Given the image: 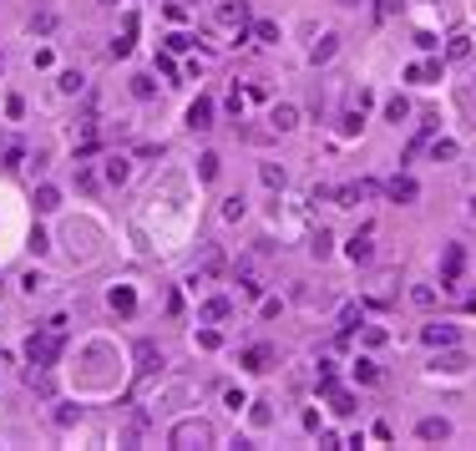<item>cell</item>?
<instances>
[{
  "mask_svg": "<svg viewBox=\"0 0 476 451\" xmlns=\"http://www.w3.org/2000/svg\"><path fill=\"white\" fill-rule=\"evenodd\" d=\"M466 51H471V46H466V36H451V46H446V56H456V61H461V56H466Z\"/></svg>",
  "mask_w": 476,
  "mask_h": 451,
  "instance_id": "f1b7e54d",
  "label": "cell"
},
{
  "mask_svg": "<svg viewBox=\"0 0 476 451\" xmlns=\"http://www.w3.org/2000/svg\"><path fill=\"white\" fill-rule=\"evenodd\" d=\"M329 406L340 411V416H350V411H355V395H345V391H329Z\"/></svg>",
  "mask_w": 476,
  "mask_h": 451,
  "instance_id": "ffe728a7",
  "label": "cell"
},
{
  "mask_svg": "<svg viewBox=\"0 0 476 451\" xmlns=\"http://www.w3.org/2000/svg\"><path fill=\"white\" fill-rule=\"evenodd\" d=\"M188 127H192V132H208V127H213V101L208 97H198L188 107Z\"/></svg>",
  "mask_w": 476,
  "mask_h": 451,
  "instance_id": "5b68a950",
  "label": "cell"
},
{
  "mask_svg": "<svg viewBox=\"0 0 476 451\" xmlns=\"http://www.w3.org/2000/svg\"><path fill=\"white\" fill-rule=\"evenodd\" d=\"M421 340H426L431 350H446V345H456V325H426Z\"/></svg>",
  "mask_w": 476,
  "mask_h": 451,
  "instance_id": "52a82bcc",
  "label": "cell"
},
{
  "mask_svg": "<svg viewBox=\"0 0 476 451\" xmlns=\"http://www.w3.org/2000/svg\"><path fill=\"white\" fill-rule=\"evenodd\" d=\"M253 36H259V41H279V25L274 21H259V25H253Z\"/></svg>",
  "mask_w": 476,
  "mask_h": 451,
  "instance_id": "d4e9b609",
  "label": "cell"
},
{
  "mask_svg": "<svg viewBox=\"0 0 476 451\" xmlns=\"http://www.w3.org/2000/svg\"><path fill=\"white\" fill-rule=\"evenodd\" d=\"M329 234H325V228H319V234H314V243H310V249H314V259H329Z\"/></svg>",
  "mask_w": 476,
  "mask_h": 451,
  "instance_id": "603a6c76",
  "label": "cell"
},
{
  "mask_svg": "<svg viewBox=\"0 0 476 451\" xmlns=\"http://www.w3.org/2000/svg\"><path fill=\"white\" fill-rule=\"evenodd\" d=\"M461 264H466V254H461L456 243H446V254H441V284H446V289L461 279Z\"/></svg>",
  "mask_w": 476,
  "mask_h": 451,
  "instance_id": "3957f363",
  "label": "cell"
},
{
  "mask_svg": "<svg viewBox=\"0 0 476 451\" xmlns=\"http://www.w3.org/2000/svg\"><path fill=\"white\" fill-rule=\"evenodd\" d=\"M385 193H390L395 203H416V198H421V183H416V178H405V173H395Z\"/></svg>",
  "mask_w": 476,
  "mask_h": 451,
  "instance_id": "277c9868",
  "label": "cell"
},
{
  "mask_svg": "<svg viewBox=\"0 0 476 451\" xmlns=\"http://www.w3.org/2000/svg\"><path fill=\"white\" fill-rule=\"evenodd\" d=\"M416 436H421V441H446V436H451V421H446V416H426L416 426Z\"/></svg>",
  "mask_w": 476,
  "mask_h": 451,
  "instance_id": "8992f818",
  "label": "cell"
},
{
  "mask_svg": "<svg viewBox=\"0 0 476 451\" xmlns=\"http://www.w3.org/2000/svg\"><path fill=\"white\" fill-rule=\"evenodd\" d=\"M61 325H66V319H51V334H31V340H25V360H31L36 370L56 365V355H61Z\"/></svg>",
  "mask_w": 476,
  "mask_h": 451,
  "instance_id": "6da1fadb",
  "label": "cell"
},
{
  "mask_svg": "<svg viewBox=\"0 0 476 451\" xmlns=\"http://www.w3.org/2000/svg\"><path fill=\"white\" fill-rule=\"evenodd\" d=\"M243 365H249V370H268V365H274V350H268V345H253V350H243Z\"/></svg>",
  "mask_w": 476,
  "mask_h": 451,
  "instance_id": "8fae6325",
  "label": "cell"
},
{
  "mask_svg": "<svg viewBox=\"0 0 476 451\" xmlns=\"http://www.w3.org/2000/svg\"><path fill=\"white\" fill-rule=\"evenodd\" d=\"M101 5H122V0H101Z\"/></svg>",
  "mask_w": 476,
  "mask_h": 451,
  "instance_id": "d6a6232c",
  "label": "cell"
},
{
  "mask_svg": "<svg viewBox=\"0 0 476 451\" xmlns=\"http://www.w3.org/2000/svg\"><path fill=\"white\" fill-rule=\"evenodd\" d=\"M268 122H274V132H289V127H299V112H294V107H274Z\"/></svg>",
  "mask_w": 476,
  "mask_h": 451,
  "instance_id": "4fadbf2b",
  "label": "cell"
},
{
  "mask_svg": "<svg viewBox=\"0 0 476 451\" xmlns=\"http://www.w3.org/2000/svg\"><path fill=\"white\" fill-rule=\"evenodd\" d=\"M192 46V36H183V31H177V36H167V51H188Z\"/></svg>",
  "mask_w": 476,
  "mask_h": 451,
  "instance_id": "1f68e13d",
  "label": "cell"
},
{
  "mask_svg": "<svg viewBox=\"0 0 476 451\" xmlns=\"http://www.w3.org/2000/svg\"><path fill=\"white\" fill-rule=\"evenodd\" d=\"M410 300H416L421 309H431V304H436V289H431V284H416V289H410Z\"/></svg>",
  "mask_w": 476,
  "mask_h": 451,
  "instance_id": "7402d4cb",
  "label": "cell"
},
{
  "mask_svg": "<svg viewBox=\"0 0 476 451\" xmlns=\"http://www.w3.org/2000/svg\"><path fill=\"white\" fill-rule=\"evenodd\" d=\"M158 365H162L158 345H147V340H142V345H137V370H142V376H147V370H158Z\"/></svg>",
  "mask_w": 476,
  "mask_h": 451,
  "instance_id": "7c38bea8",
  "label": "cell"
},
{
  "mask_svg": "<svg viewBox=\"0 0 476 451\" xmlns=\"http://www.w3.org/2000/svg\"><path fill=\"white\" fill-rule=\"evenodd\" d=\"M385 117H390V122H405V117H410V101H405V97H395L390 107H385Z\"/></svg>",
  "mask_w": 476,
  "mask_h": 451,
  "instance_id": "d6986e66",
  "label": "cell"
},
{
  "mask_svg": "<svg viewBox=\"0 0 476 451\" xmlns=\"http://www.w3.org/2000/svg\"><path fill=\"white\" fill-rule=\"evenodd\" d=\"M264 183H268V188H284V167L268 162V167H264Z\"/></svg>",
  "mask_w": 476,
  "mask_h": 451,
  "instance_id": "4316f807",
  "label": "cell"
},
{
  "mask_svg": "<svg viewBox=\"0 0 476 451\" xmlns=\"http://www.w3.org/2000/svg\"><path fill=\"white\" fill-rule=\"evenodd\" d=\"M167 441H173V446H192V441H198V446H208V441H213V431L203 426V421H177Z\"/></svg>",
  "mask_w": 476,
  "mask_h": 451,
  "instance_id": "7a4b0ae2",
  "label": "cell"
},
{
  "mask_svg": "<svg viewBox=\"0 0 476 451\" xmlns=\"http://www.w3.org/2000/svg\"><path fill=\"white\" fill-rule=\"evenodd\" d=\"M355 380L360 385H375L380 380V365H375V360H355Z\"/></svg>",
  "mask_w": 476,
  "mask_h": 451,
  "instance_id": "ac0fdd59",
  "label": "cell"
},
{
  "mask_svg": "<svg viewBox=\"0 0 476 451\" xmlns=\"http://www.w3.org/2000/svg\"><path fill=\"white\" fill-rule=\"evenodd\" d=\"M36 208H41V213H56V208H61V193L51 188V183H46V188H36Z\"/></svg>",
  "mask_w": 476,
  "mask_h": 451,
  "instance_id": "2e32d148",
  "label": "cell"
},
{
  "mask_svg": "<svg viewBox=\"0 0 476 451\" xmlns=\"http://www.w3.org/2000/svg\"><path fill=\"white\" fill-rule=\"evenodd\" d=\"M310 56H314V66H319V61H329L334 56V36H319V46L310 51Z\"/></svg>",
  "mask_w": 476,
  "mask_h": 451,
  "instance_id": "44dd1931",
  "label": "cell"
},
{
  "mask_svg": "<svg viewBox=\"0 0 476 451\" xmlns=\"http://www.w3.org/2000/svg\"><path fill=\"white\" fill-rule=\"evenodd\" d=\"M350 259H355V264H370V259H375V243H370L365 234H355V239H350Z\"/></svg>",
  "mask_w": 476,
  "mask_h": 451,
  "instance_id": "5bb4252c",
  "label": "cell"
},
{
  "mask_svg": "<svg viewBox=\"0 0 476 451\" xmlns=\"http://www.w3.org/2000/svg\"><path fill=\"white\" fill-rule=\"evenodd\" d=\"M395 10H401V0H375V16H380V21H390Z\"/></svg>",
  "mask_w": 476,
  "mask_h": 451,
  "instance_id": "83f0119b",
  "label": "cell"
},
{
  "mask_svg": "<svg viewBox=\"0 0 476 451\" xmlns=\"http://www.w3.org/2000/svg\"><path fill=\"white\" fill-rule=\"evenodd\" d=\"M228 315H234V304H228V300H203V325H223Z\"/></svg>",
  "mask_w": 476,
  "mask_h": 451,
  "instance_id": "30bf717a",
  "label": "cell"
},
{
  "mask_svg": "<svg viewBox=\"0 0 476 451\" xmlns=\"http://www.w3.org/2000/svg\"><path fill=\"white\" fill-rule=\"evenodd\" d=\"M127 173H132V167H127V158H107V183H112V188H122Z\"/></svg>",
  "mask_w": 476,
  "mask_h": 451,
  "instance_id": "e0dca14e",
  "label": "cell"
},
{
  "mask_svg": "<svg viewBox=\"0 0 476 451\" xmlns=\"http://www.w3.org/2000/svg\"><path fill=\"white\" fill-rule=\"evenodd\" d=\"M218 21H223V25H243V21H249V0H228V5H218Z\"/></svg>",
  "mask_w": 476,
  "mask_h": 451,
  "instance_id": "9c48e42d",
  "label": "cell"
},
{
  "mask_svg": "<svg viewBox=\"0 0 476 451\" xmlns=\"http://www.w3.org/2000/svg\"><path fill=\"white\" fill-rule=\"evenodd\" d=\"M405 76H410V82H421V86H431V82H441V61H416Z\"/></svg>",
  "mask_w": 476,
  "mask_h": 451,
  "instance_id": "ba28073f",
  "label": "cell"
},
{
  "mask_svg": "<svg viewBox=\"0 0 476 451\" xmlns=\"http://www.w3.org/2000/svg\"><path fill=\"white\" fill-rule=\"evenodd\" d=\"M132 97H142V101L152 97V76H132Z\"/></svg>",
  "mask_w": 476,
  "mask_h": 451,
  "instance_id": "484cf974",
  "label": "cell"
},
{
  "mask_svg": "<svg viewBox=\"0 0 476 451\" xmlns=\"http://www.w3.org/2000/svg\"><path fill=\"white\" fill-rule=\"evenodd\" d=\"M112 309H117V315H132V309H137V294L127 289V284H117V289H112Z\"/></svg>",
  "mask_w": 476,
  "mask_h": 451,
  "instance_id": "9a60e30c",
  "label": "cell"
},
{
  "mask_svg": "<svg viewBox=\"0 0 476 451\" xmlns=\"http://www.w3.org/2000/svg\"><path fill=\"white\" fill-rule=\"evenodd\" d=\"M436 365H446V370H466L471 360H466V355H446V360H436Z\"/></svg>",
  "mask_w": 476,
  "mask_h": 451,
  "instance_id": "4dcf8cb0",
  "label": "cell"
},
{
  "mask_svg": "<svg viewBox=\"0 0 476 451\" xmlns=\"http://www.w3.org/2000/svg\"><path fill=\"white\" fill-rule=\"evenodd\" d=\"M198 178H218V158H213V152H203V158H198Z\"/></svg>",
  "mask_w": 476,
  "mask_h": 451,
  "instance_id": "cb8c5ba5",
  "label": "cell"
},
{
  "mask_svg": "<svg viewBox=\"0 0 476 451\" xmlns=\"http://www.w3.org/2000/svg\"><path fill=\"white\" fill-rule=\"evenodd\" d=\"M345 5H355V0H345Z\"/></svg>",
  "mask_w": 476,
  "mask_h": 451,
  "instance_id": "836d02e7",
  "label": "cell"
},
{
  "mask_svg": "<svg viewBox=\"0 0 476 451\" xmlns=\"http://www.w3.org/2000/svg\"><path fill=\"white\" fill-rule=\"evenodd\" d=\"M431 152H436V162H451L456 158V143H436Z\"/></svg>",
  "mask_w": 476,
  "mask_h": 451,
  "instance_id": "f546056e",
  "label": "cell"
}]
</instances>
